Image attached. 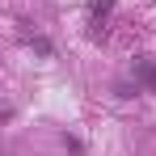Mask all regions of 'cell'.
Wrapping results in <instances>:
<instances>
[{
  "label": "cell",
  "instance_id": "obj_1",
  "mask_svg": "<svg viewBox=\"0 0 156 156\" xmlns=\"http://www.w3.org/2000/svg\"><path fill=\"white\" fill-rule=\"evenodd\" d=\"M131 76H135V89L144 84V89H156V63L152 59H135L131 63Z\"/></svg>",
  "mask_w": 156,
  "mask_h": 156
},
{
  "label": "cell",
  "instance_id": "obj_2",
  "mask_svg": "<svg viewBox=\"0 0 156 156\" xmlns=\"http://www.w3.org/2000/svg\"><path fill=\"white\" fill-rule=\"evenodd\" d=\"M114 9V0H93V26H101V17Z\"/></svg>",
  "mask_w": 156,
  "mask_h": 156
}]
</instances>
